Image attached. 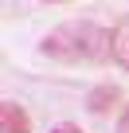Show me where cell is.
Wrapping results in <instances>:
<instances>
[{"instance_id":"1","label":"cell","mask_w":129,"mask_h":133,"mask_svg":"<svg viewBox=\"0 0 129 133\" xmlns=\"http://www.w3.org/2000/svg\"><path fill=\"white\" fill-rule=\"evenodd\" d=\"M39 55L63 66H94L110 59V28L94 20H67L39 39Z\"/></svg>"},{"instance_id":"2","label":"cell","mask_w":129,"mask_h":133,"mask_svg":"<svg viewBox=\"0 0 129 133\" xmlns=\"http://www.w3.org/2000/svg\"><path fill=\"white\" fill-rule=\"evenodd\" d=\"M86 110L94 117H110V114H121L125 102H121V86L117 82H98L86 90Z\"/></svg>"},{"instance_id":"3","label":"cell","mask_w":129,"mask_h":133,"mask_svg":"<svg viewBox=\"0 0 129 133\" xmlns=\"http://www.w3.org/2000/svg\"><path fill=\"white\" fill-rule=\"evenodd\" d=\"M0 133H31V117L16 98L0 102Z\"/></svg>"},{"instance_id":"4","label":"cell","mask_w":129,"mask_h":133,"mask_svg":"<svg viewBox=\"0 0 129 133\" xmlns=\"http://www.w3.org/2000/svg\"><path fill=\"white\" fill-rule=\"evenodd\" d=\"M110 59L121 66V71H129V12L110 28Z\"/></svg>"},{"instance_id":"5","label":"cell","mask_w":129,"mask_h":133,"mask_svg":"<svg viewBox=\"0 0 129 133\" xmlns=\"http://www.w3.org/2000/svg\"><path fill=\"white\" fill-rule=\"evenodd\" d=\"M51 133H86V129H78V125H74V121H59V125H55V129H51Z\"/></svg>"},{"instance_id":"6","label":"cell","mask_w":129,"mask_h":133,"mask_svg":"<svg viewBox=\"0 0 129 133\" xmlns=\"http://www.w3.org/2000/svg\"><path fill=\"white\" fill-rule=\"evenodd\" d=\"M117 133H129V102H125V110L117 114Z\"/></svg>"},{"instance_id":"7","label":"cell","mask_w":129,"mask_h":133,"mask_svg":"<svg viewBox=\"0 0 129 133\" xmlns=\"http://www.w3.org/2000/svg\"><path fill=\"white\" fill-rule=\"evenodd\" d=\"M43 4H71V0H43Z\"/></svg>"}]
</instances>
